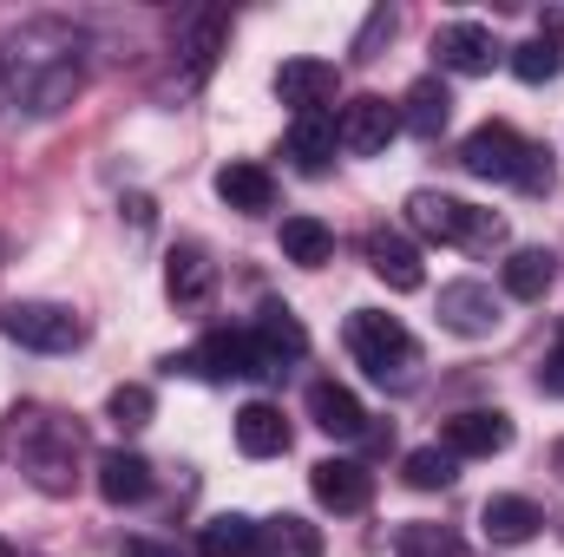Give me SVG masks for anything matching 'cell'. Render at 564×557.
<instances>
[{"mask_svg":"<svg viewBox=\"0 0 564 557\" xmlns=\"http://www.w3.org/2000/svg\"><path fill=\"white\" fill-rule=\"evenodd\" d=\"M368 270L388 282L394 295H414V288H426L421 250H414L401 230H368Z\"/></svg>","mask_w":564,"mask_h":557,"instance_id":"14","label":"cell"},{"mask_svg":"<svg viewBox=\"0 0 564 557\" xmlns=\"http://www.w3.org/2000/svg\"><path fill=\"white\" fill-rule=\"evenodd\" d=\"M558 184V171H552V151L545 144H532L525 151V164H519V177H512V190H525V197H545Z\"/></svg>","mask_w":564,"mask_h":557,"instance_id":"34","label":"cell"},{"mask_svg":"<svg viewBox=\"0 0 564 557\" xmlns=\"http://www.w3.org/2000/svg\"><path fill=\"white\" fill-rule=\"evenodd\" d=\"M210 288H217V263H210L197 243H184V250L164 256V295H171L177 308H204Z\"/></svg>","mask_w":564,"mask_h":557,"instance_id":"17","label":"cell"},{"mask_svg":"<svg viewBox=\"0 0 564 557\" xmlns=\"http://www.w3.org/2000/svg\"><path fill=\"white\" fill-rule=\"evenodd\" d=\"M243 335H250L257 374H282L289 361H302V354H308V328H302V321H295V308H282V302H263V308H257V321H250Z\"/></svg>","mask_w":564,"mask_h":557,"instance_id":"8","label":"cell"},{"mask_svg":"<svg viewBox=\"0 0 564 557\" xmlns=\"http://www.w3.org/2000/svg\"><path fill=\"white\" fill-rule=\"evenodd\" d=\"M0 557H13V545H7V538H0Z\"/></svg>","mask_w":564,"mask_h":557,"instance_id":"39","label":"cell"},{"mask_svg":"<svg viewBox=\"0 0 564 557\" xmlns=\"http://www.w3.org/2000/svg\"><path fill=\"white\" fill-rule=\"evenodd\" d=\"M250 557H322V532L295 512H282L270 525H257V551Z\"/></svg>","mask_w":564,"mask_h":557,"instance_id":"26","label":"cell"},{"mask_svg":"<svg viewBox=\"0 0 564 557\" xmlns=\"http://www.w3.org/2000/svg\"><path fill=\"white\" fill-rule=\"evenodd\" d=\"M401 557H466L446 525H401Z\"/></svg>","mask_w":564,"mask_h":557,"instance_id":"33","label":"cell"},{"mask_svg":"<svg viewBox=\"0 0 564 557\" xmlns=\"http://www.w3.org/2000/svg\"><path fill=\"white\" fill-rule=\"evenodd\" d=\"M0 335L33 348V354H73L86 341V321L59 302H7L0 308Z\"/></svg>","mask_w":564,"mask_h":557,"instance_id":"5","label":"cell"},{"mask_svg":"<svg viewBox=\"0 0 564 557\" xmlns=\"http://www.w3.org/2000/svg\"><path fill=\"white\" fill-rule=\"evenodd\" d=\"M151 414H158V401H151V387H139V381L112 387V401H106V419H112L119 433H139V426H151Z\"/></svg>","mask_w":564,"mask_h":557,"instance_id":"32","label":"cell"},{"mask_svg":"<svg viewBox=\"0 0 564 557\" xmlns=\"http://www.w3.org/2000/svg\"><path fill=\"white\" fill-rule=\"evenodd\" d=\"M126 557H177V551H171V545H158V538H132V551H126Z\"/></svg>","mask_w":564,"mask_h":557,"instance_id":"37","label":"cell"},{"mask_svg":"<svg viewBox=\"0 0 564 557\" xmlns=\"http://www.w3.org/2000/svg\"><path fill=\"white\" fill-rule=\"evenodd\" d=\"M282 256H289L295 270H322V263L335 256L328 223H322V217H282Z\"/></svg>","mask_w":564,"mask_h":557,"instance_id":"28","label":"cell"},{"mask_svg":"<svg viewBox=\"0 0 564 557\" xmlns=\"http://www.w3.org/2000/svg\"><path fill=\"white\" fill-rule=\"evenodd\" d=\"M440 446H446L453 459H492V452L512 446V414H499V407H466V414H453L440 426Z\"/></svg>","mask_w":564,"mask_h":557,"instance_id":"11","label":"cell"},{"mask_svg":"<svg viewBox=\"0 0 564 557\" xmlns=\"http://www.w3.org/2000/svg\"><path fill=\"white\" fill-rule=\"evenodd\" d=\"M335 151H341V132H335V112H302V119L289 125V157H295V171L322 177V171L335 164Z\"/></svg>","mask_w":564,"mask_h":557,"instance_id":"19","label":"cell"},{"mask_svg":"<svg viewBox=\"0 0 564 557\" xmlns=\"http://www.w3.org/2000/svg\"><path fill=\"white\" fill-rule=\"evenodd\" d=\"M512 73H519L525 86H552L564 73V53L552 40H525V46H512Z\"/></svg>","mask_w":564,"mask_h":557,"instance_id":"31","label":"cell"},{"mask_svg":"<svg viewBox=\"0 0 564 557\" xmlns=\"http://www.w3.org/2000/svg\"><path fill=\"white\" fill-rule=\"evenodd\" d=\"M499 282H506V295H512V302H545V288L558 282V256H552V250H539V243H532V250H512V256H506V270H499Z\"/></svg>","mask_w":564,"mask_h":557,"instance_id":"24","label":"cell"},{"mask_svg":"<svg viewBox=\"0 0 564 557\" xmlns=\"http://www.w3.org/2000/svg\"><path fill=\"white\" fill-rule=\"evenodd\" d=\"M224 33H230V13L224 7H204L197 20H191V73H184V86H204L210 79V66H217V53H224Z\"/></svg>","mask_w":564,"mask_h":557,"instance_id":"27","label":"cell"},{"mask_svg":"<svg viewBox=\"0 0 564 557\" xmlns=\"http://www.w3.org/2000/svg\"><path fill=\"white\" fill-rule=\"evenodd\" d=\"M164 368L171 374H197V381H237V374H257V354H250L243 328H210L191 354H171Z\"/></svg>","mask_w":564,"mask_h":557,"instance_id":"6","label":"cell"},{"mask_svg":"<svg viewBox=\"0 0 564 557\" xmlns=\"http://www.w3.org/2000/svg\"><path fill=\"white\" fill-rule=\"evenodd\" d=\"M73 26L66 20H33V26H20L13 40H7V53H0V99H20L46 66H59V59H73Z\"/></svg>","mask_w":564,"mask_h":557,"instance_id":"4","label":"cell"},{"mask_svg":"<svg viewBox=\"0 0 564 557\" xmlns=\"http://www.w3.org/2000/svg\"><path fill=\"white\" fill-rule=\"evenodd\" d=\"M79 86H86L79 59H59V66H46V73L20 92V112H26V119H59V112L79 99Z\"/></svg>","mask_w":564,"mask_h":557,"instance_id":"20","label":"cell"},{"mask_svg":"<svg viewBox=\"0 0 564 557\" xmlns=\"http://www.w3.org/2000/svg\"><path fill=\"white\" fill-rule=\"evenodd\" d=\"M348 354L368 368V381H408L421 368V341L408 335V321L381 315V308H355L348 315Z\"/></svg>","mask_w":564,"mask_h":557,"instance_id":"3","label":"cell"},{"mask_svg":"<svg viewBox=\"0 0 564 557\" xmlns=\"http://www.w3.org/2000/svg\"><path fill=\"white\" fill-rule=\"evenodd\" d=\"M217 197H224L230 210H243V217H263V210H276V177H270L263 164L237 157V164L217 171Z\"/></svg>","mask_w":564,"mask_h":557,"instance_id":"18","label":"cell"},{"mask_svg":"<svg viewBox=\"0 0 564 557\" xmlns=\"http://www.w3.org/2000/svg\"><path fill=\"white\" fill-rule=\"evenodd\" d=\"M197 551L204 557H250L257 551V518H243V512L204 518V525H197Z\"/></svg>","mask_w":564,"mask_h":557,"instance_id":"29","label":"cell"},{"mask_svg":"<svg viewBox=\"0 0 564 557\" xmlns=\"http://www.w3.org/2000/svg\"><path fill=\"white\" fill-rule=\"evenodd\" d=\"M308 492H315V505H328V512H368L375 472H368L361 459H315V466H308Z\"/></svg>","mask_w":564,"mask_h":557,"instance_id":"13","label":"cell"},{"mask_svg":"<svg viewBox=\"0 0 564 557\" xmlns=\"http://www.w3.org/2000/svg\"><path fill=\"white\" fill-rule=\"evenodd\" d=\"M539 387H545V394H564V321H558V341H552L545 368H539Z\"/></svg>","mask_w":564,"mask_h":557,"instance_id":"35","label":"cell"},{"mask_svg":"<svg viewBox=\"0 0 564 557\" xmlns=\"http://www.w3.org/2000/svg\"><path fill=\"white\" fill-rule=\"evenodd\" d=\"M446 119H453V92H446L440 79H414L408 99H401V132H414V139H440Z\"/></svg>","mask_w":564,"mask_h":557,"instance_id":"23","label":"cell"},{"mask_svg":"<svg viewBox=\"0 0 564 557\" xmlns=\"http://www.w3.org/2000/svg\"><path fill=\"white\" fill-rule=\"evenodd\" d=\"M308 419H315L322 433H335V439H361V433H368L361 401H355L341 381H315V387H308Z\"/></svg>","mask_w":564,"mask_h":557,"instance_id":"21","label":"cell"},{"mask_svg":"<svg viewBox=\"0 0 564 557\" xmlns=\"http://www.w3.org/2000/svg\"><path fill=\"white\" fill-rule=\"evenodd\" d=\"M401 479H408L414 492H446V485L459 479V459H453L446 446H414V452L401 459Z\"/></svg>","mask_w":564,"mask_h":557,"instance_id":"30","label":"cell"},{"mask_svg":"<svg viewBox=\"0 0 564 557\" xmlns=\"http://www.w3.org/2000/svg\"><path fill=\"white\" fill-rule=\"evenodd\" d=\"M7 452H13V466H20L46 499H66L86 439H79L73 419H59L53 407H13V414H7Z\"/></svg>","mask_w":564,"mask_h":557,"instance_id":"1","label":"cell"},{"mask_svg":"<svg viewBox=\"0 0 564 557\" xmlns=\"http://www.w3.org/2000/svg\"><path fill=\"white\" fill-rule=\"evenodd\" d=\"M237 446H243L250 459H276V452H289V419H282V407L250 401V407L237 414Z\"/></svg>","mask_w":564,"mask_h":557,"instance_id":"25","label":"cell"},{"mask_svg":"<svg viewBox=\"0 0 564 557\" xmlns=\"http://www.w3.org/2000/svg\"><path fill=\"white\" fill-rule=\"evenodd\" d=\"M525 151H532V139H519L506 119H486L479 132H466L459 164H466L473 177H486V184H512V177H519V164H525Z\"/></svg>","mask_w":564,"mask_h":557,"instance_id":"7","label":"cell"},{"mask_svg":"<svg viewBox=\"0 0 564 557\" xmlns=\"http://www.w3.org/2000/svg\"><path fill=\"white\" fill-rule=\"evenodd\" d=\"M99 499L106 505H139L151 499V459L144 452H126V446H112V452H99Z\"/></svg>","mask_w":564,"mask_h":557,"instance_id":"16","label":"cell"},{"mask_svg":"<svg viewBox=\"0 0 564 557\" xmlns=\"http://www.w3.org/2000/svg\"><path fill=\"white\" fill-rule=\"evenodd\" d=\"M433 59H440L446 73H466V79H479V73H492V59H499V40H492V26H479V20H446V26L433 33Z\"/></svg>","mask_w":564,"mask_h":557,"instance_id":"12","label":"cell"},{"mask_svg":"<svg viewBox=\"0 0 564 557\" xmlns=\"http://www.w3.org/2000/svg\"><path fill=\"white\" fill-rule=\"evenodd\" d=\"M479 525H486V538H492V545H532V538H539V525H545V512H539L532 499L506 492V499H486Z\"/></svg>","mask_w":564,"mask_h":557,"instance_id":"22","label":"cell"},{"mask_svg":"<svg viewBox=\"0 0 564 557\" xmlns=\"http://www.w3.org/2000/svg\"><path fill=\"white\" fill-rule=\"evenodd\" d=\"M539 40H552L564 53V7H545V13H539Z\"/></svg>","mask_w":564,"mask_h":557,"instance_id":"36","label":"cell"},{"mask_svg":"<svg viewBox=\"0 0 564 557\" xmlns=\"http://www.w3.org/2000/svg\"><path fill=\"white\" fill-rule=\"evenodd\" d=\"M440 328L459 335V341H486V335L499 328V295L473 276L446 282V288H440Z\"/></svg>","mask_w":564,"mask_h":557,"instance_id":"10","label":"cell"},{"mask_svg":"<svg viewBox=\"0 0 564 557\" xmlns=\"http://www.w3.org/2000/svg\"><path fill=\"white\" fill-rule=\"evenodd\" d=\"M408 223L426 243H453V250H473V256H492L506 250V217L466 204V197H446V190H414L408 197Z\"/></svg>","mask_w":564,"mask_h":557,"instance_id":"2","label":"cell"},{"mask_svg":"<svg viewBox=\"0 0 564 557\" xmlns=\"http://www.w3.org/2000/svg\"><path fill=\"white\" fill-rule=\"evenodd\" d=\"M276 99L295 106V119H302V112H328V99H335V66H328V59H282L276 66Z\"/></svg>","mask_w":564,"mask_h":557,"instance_id":"15","label":"cell"},{"mask_svg":"<svg viewBox=\"0 0 564 557\" xmlns=\"http://www.w3.org/2000/svg\"><path fill=\"white\" fill-rule=\"evenodd\" d=\"M335 132H341V151L375 157V151H388V144L401 139V106H388L381 92H355V99L341 106Z\"/></svg>","mask_w":564,"mask_h":557,"instance_id":"9","label":"cell"},{"mask_svg":"<svg viewBox=\"0 0 564 557\" xmlns=\"http://www.w3.org/2000/svg\"><path fill=\"white\" fill-rule=\"evenodd\" d=\"M552 466H558V479H564V439H558V446H552Z\"/></svg>","mask_w":564,"mask_h":557,"instance_id":"38","label":"cell"}]
</instances>
